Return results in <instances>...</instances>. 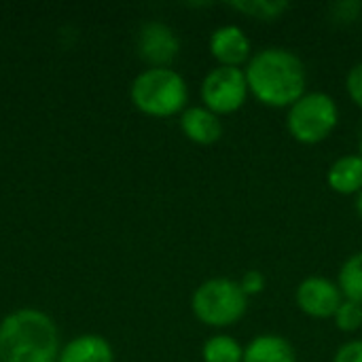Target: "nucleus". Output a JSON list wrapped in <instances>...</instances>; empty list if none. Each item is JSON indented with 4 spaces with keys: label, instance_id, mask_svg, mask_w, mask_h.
<instances>
[{
    "label": "nucleus",
    "instance_id": "1",
    "mask_svg": "<svg viewBox=\"0 0 362 362\" xmlns=\"http://www.w3.org/2000/svg\"><path fill=\"white\" fill-rule=\"evenodd\" d=\"M248 91L265 106L291 108L305 95L308 72L299 55L284 47H267L248 59L244 70Z\"/></svg>",
    "mask_w": 362,
    "mask_h": 362
},
{
    "label": "nucleus",
    "instance_id": "2",
    "mask_svg": "<svg viewBox=\"0 0 362 362\" xmlns=\"http://www.w3.org/2000/svg\"><path fill=\"white\" fill-rule=\"evenodd\" d=\"M55 322L38 310H17L0 322V362H57Z\"/></svg>",
    "mask_w": 362,
    "mask_h": 362
},
{
    "label": "nucleus",
    "instance_id": "3",
    "mask_svg": "<svg viewBox=\"0 0 362 362\" xmlns=\"http://www.w3.org/2000/svg\"><path fill=\"white\" fill-rule=\"evenodd\" d=\"M132 102L134 106L157 119L178 115L189 98L185 78L172 68H148L140 72L132 83Z\"/></svg>",
    "mask_w": 362,
    "mask_h": 362
},
{
    "label": "nucleus",
    "instance_id": "4",
    "mask_svg": "<svg viewBox=\"0 0 362 362\" xmlns=\"http://www.w3.org/2000/svg\"><path fill=\"white\" fill-rule=\"evenodd\" d=\"M248 297L240 282L229 278H212L197 286L191 299L193 314L206 327H231L246 314Z\"/></svg>",
    "mask_w": 362,
    "mask_h": 362
},
{
    "label": "nucleus",
    "instance_id": "5",
    "mask_svg": "<svg viewBox=\"0 0 362 362\" xmlns=\"http://www.w3.org/2000/svg\"><path fill=\"white\" fill-rule=\"evenodd\" d=\"M339 121V110L329 93L312 91L301 95L286 117V127L297 142L318 144L327 140Z\"/></svg>",
    "mask_w": 362,
    "mask_h": 362
},
{
    "label": "nucleus",
    "instance_id": "6",
    "mask_svg": "<svg viewBox=\"0 0 362 362\" xmlns=\"http://www.w3.org/2000/svg\"><path fill=\"white\" fill-rule=\"evenodd\" d=\"M248 98V83L242 68L218 66L210 70L202 83V100L214 115H231L244 106Z\"/></svg>",
    "mask_w": 362,
    "mask_h": 362
},
{
    "label": "nucleus",
    "instance_id": "7",
    "mask_svg": "<svg viewBox=\"0 0 362 362\" xmlns=\"http://www.w3.org/2000/svg\"><path fill=\"white\" fill-rule=\"evenodd\" d=\"M297 305L303 314L312 318H331L344 303L339 286L327 278L312 276L297 286Z\"/></svg>",
    "mask_w": 362,
    "mask_h": 362
},
{
    "label": "nucleus",
    "instance_id": "8",
    "mask_svg": "<svg viewBox=\"0 0 362 362\" xmlns=\"http://www.w3.org/2000/svg\"><path fill=\"white\" fill-rule=\"evenodd\" d=\"M178 49V36L161 21H148L138 32V53L151 68H168L176 59Z\"/></svg>",
    "mask_w": 362,
    "mask_h": 362
},
{
    "label": "nucleus",
    "instance_id": "9",
    "mask_svg": "<svg viewBox=\"0 0 362 362\" xmlns=\"http://www.w3.org/2000/svg\"><path fill=\"white\" fill-rule=\"evenodd\" d=\"M210 53L218 66L240 68L250 59V40L240 25H221L210 36Z\"/></svg>",
    "mask_w": 362,
    "mask_h": 362
},
{
    "label": "nucleus",
    "instance_id": "10",
    "mask_svg": "<svg viewBox=\"0 0 362 362\" xmlns=\"http://www.w3.org/2000/svg\"><path fill=\"white\" fill-rule=\"evenodd\" d=\"M180 129L195 144H214L223 136V123L218 115L206 106L187 108L180 117Z\"/></svg>",
    "mask_w": 362,
    "mask_h": 362
},
{
    "label": "nucleus",
    "instance_id": "11",
    "mask_svg": "<svg viewBox=\"0 0 362 362\" xmlns=\"http://www.w3.org/2000/svg\"><path fill=\"white\" fill-rule=\"evenodd\" d=\"M57 362H115V352L102 335H78L59 350Z\"/></svg>",
    "mask_w": 362,
    "mask_h": 362
},
{
    "label": "nucleus",
    "instance_id": "12",
    "mask_svg": "<svg viewBox=\"0 0 362 362\" xmlns=\"http://www.w3.org/2000/svg\"><path fill=\"white\" fill-rule=\"evenodd\" d=\"M242 362H297L295 348L280 335H259L246 350Z\"/></svg>",
    "mask_w": 362,
    "mask_h": 362
},
{
    "label": "nucleus",
    "instance_id": "13",
    "mask_svg": "<svg viewBox=\"0 0 362 362\" xmlns=\"http://www.w3.org/2000/svg\"><path fill=\"white\" fill-rule=\"evenodd\" d=\"M329 187L341 195H358L362 191V157L361 155H346L337 159L329 174Z\"/></svg>",
    "mask_w": 362,
    "mask_h": 362
},
{
    "label": "nucleus",
    "instance_id": "14",
    "mask_svg": "<svg viewBox=\"0 0 362 362\" xmlns=\"http://www.w3.org/2000/svg\"><path fill=\"white\" fill-rule=\"evenodd\" d=\"M337 286L348 301H354V303L362 305V252L352 255L341 265Z\"/></svg>",
    "mask_w": 362,
    "mask_h": 362
},
{
    "label": "nucleus",
    "instance_id": "15",
    "mask_svg": "<svg viewBox=\"0 0 362 362\" xmlns=\"http://www.w3.org/2000/svg\"><path fill=\"white\" fill-rule=\"evenodd\" d=\"M202 356H204V362H242L244 350L233 337L214 335L204 344Z\"/></svg>",
    "mask_w": 362,
    "mask_h": 362
},
{
    "label": "nucleus",
    "instance_id": "16",
    "mask_svg": "<svg viewBox=\"0 0 362 362\" xmlns=\"http://www.w3.org/2000/svg\"><path fill=\"white\" fill-rule=\"evenodd\" d=\"M231 6L240 13L255 17V19L272 21V19L282 17V13L288 8V2H284V0H278V2L276 0H244V2H233Z\"/></svg>",
    "mask_w": 362,
    "mask_h": 362
},
{
    "label": "nucleus",
    "instance_id": "17",
    "mask_svg": "<svg viewBox=\"0 0 362 362\" xmlns=\"http://www.w3.org/2000/svg\"><path fill=\"white\" fill-rule=\"evenodd\" d=\"M335 325L339 331L344 333H354L362 327V305L344 299V303L339 305V310L335 312Z\"/></svg>",
    "mask_w": 362,
    "mask_h": 362
},
{
    "label": "nucleus",
    "instance_id": "18",
    "mask_svg": "<svg viewBox=\"0 0 362 362\" xmlns=\"http://www.w3.org/2000/svg\"><path fill=\"white\" fill-rule=\"evenodd\" d=\"M346 87H348L350 100H352L358 108H362V62L361 64H356V66L348 72Z\"/></svg>",
    "mask_w": 362,
    "mask_h": 362
},
{
    "label": "nucleus",
    "instance_id": "19",
    "mask_svg": "<svg viewBox=\"0 0 362 362\" xmlns=\"http://www.w3.org/2000/svg\"><path fill=\"white\" fill-rule=\"evenodd\" d=\"M240 286H242V291H244L246 297L259 295V293H263V288H265V276H263L261 272H257V269H250V272H246L244 278L240 280Z\"/></svg>",
    "mask_w": 362,
    "mask_h": 362
},
{
    "label": "nucleus",
    "instance_id": "20",
    "mask_svg": "<svg viewBox=\"0 0 362 362\" xmlns=\"http://www.w3.org/2000/svg\"><path fill=\"white\" fill-rule=\"evenodd\" d=\"M333 362H362V341L356 339V341L344 344V346L337 350Z\"/></svg>",
    "mask_w": 362,
    "mask_h": 362
},
{
    "label": "nucleus",
    "instance_id": "21",
    "mask_svg": "<svg viewBox=\"0 0 362 362\" xmlns=\"http://www.w3.org/2000/svg\"><path fill=\"white\" fill-rule=\"evenodd\" d=\"M358 8H361V4H358V2H341V4H337V6H335V11H337V15H335V17L350 21V19H354V17L358 15Z\"/></svg>",
    "mask_w": 362,
    "mask_h": 362
},
{
    "label": "nucleus",
    "instance_id": "22",
    "mask_svg": "<svg viewBox=\"0 0 362 362\" xmlns=\"http://www.w3.org/2000/svg\"><path fill=\"white\" fill-rule=\"evenodd\" d=\"M356 210H358V214H361L362 218V191L358 193V197H356Z\"/></svg>",
    "mask_w": 362,
    "mask_h": 362
},
{
    "label": "nucleus",
    "instance_id": "23",
    "mask_svg": "<svg viewBox=\"0 0 362 362\" xmlns=\"http://www.w3.org/2000/svg\"><path fill=\"white\" fill-rule=\"evenodd\" d=\"M361 157H362V136H361Z\"/></svg>",
    "mask_w": 362,
    "mask_h": 362
}]
</instances>
